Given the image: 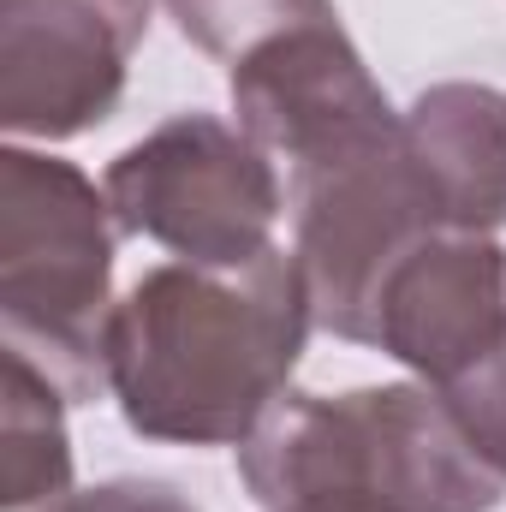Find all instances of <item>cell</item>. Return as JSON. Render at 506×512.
I'll return each instance as SVG.
<instances>
[{"label":"cell","mask_w":506,"mask_h":512,"mask_svg":"<svg viewBox=\"0 0 506 512\" xmlns=\"http://www.w3.org/2000/svg\"><path fill=\"white\" fill-rule=\"evenodd\" d=\"M429 233H447L393 126L381 143L292 179V256L322 334L370 346L381 280Z\"/></svg>","instance_id":"5"},{"label":"cell","mask_w":506,"mask_h":512,"mask_svg":"<svg viewBox=\"0 0 506 512\" xmlns=\"http://www.w3.org/2000/svg\"><path fill=\"white\" fill-rule=\"evenodd\" d=\"M48 512H197L173 483H155V477H120V483H102V489H78L66 495L60 507Z\"/></svg>","instance_id":"12"},{"label":"cell","mask_w":506,"mask_h":512,"mask_svg":"<svg viewBox=\"0 0 506 512\" xmlns=\"http://www.w3.org/2000/svg\"><path fill=\"white\" fill-rule=\"evenodd\" d=\"M310 328L298 256L280 245L239 268L161 262L114 304L108 393L143 441L239 447L286 399Z\"/></svg>","instance_id":"1"},{"label":"cell","mask_w":506,"mask_h":512,"mask_svg":"<svg viewBox=\"0 0 506 512\" xmlns=\"http://www.w3.org/2000/svg\"><path fill=\"white\" fill-rule=\"evenodd\" d=\"M239 477L262 512H495L506 477L429 382L286 393Z\"/></svg>","instance_id":"2"},{"label":"cell","mask_w":506,"mask_h":512,"mask_svg":"<svg viewBox=\"0 0 506 512\" xmlns=\"http://www.w3.org/2000/svg\"><path fill=\"white\" fill-rule=\"evenodd\" d=\"M167 12H173L179 36L191 48H203L209 60H221L227 72L262 42L298 30V24L340 18L334 0H167Z\"/></svg>","instance_id":"11"},{"label":"cell","mask_w":506,"mask_h":512,"mask_svg":"<svg viewBox=\"0 0 506 512\" xmlns=\"http://www.w3.org/2000/svg\"><path fill=\"white\" fill-rule=\"evenodd\" d=\"M399 131L447 233L506 227V90L435 84L399 114Z\"/></svg>","instance_id":"9"},{"label":"cell","mask_w":506,"mask_h":512,"mask_svg":"<svg viewBox=\"0 0 506 512\" xmlns=\"http://www.w3.org/2000/svg\"><path fill=\"white\" fill-rule=\"evenodd\" d=\"M370 346L435 393L483 376L506 352V245L489 233H429L381 280Z\"/></svg>","instance_id":"8"},{"label":"cell","mask_w":506,"mask_h":512,"mask_svg":"<svg viewBox=\"0 0 506 512\" xmlns=\"http://www.w3.org/2000/svg\"><path fill=\"white\" fill-rule=\"evenodd\" d=\"M66 393L30 358L6 352L0 387V512H48L72 489V435H66Z\"/></svg>","instance_id":"10"},{"label":"cell","mask_w":506,"mask_h":512,"mask_svg":"<svg viewBox=\"0 0 506 512\" xmlns=\"http://www.w3.org/2000/svg\"><path fill=\"white\" fill-rule=\"evenodd\" d=\"M233 114L245 137L286 161L292 179L346 161L399 126L387 90L370 78L340 18L298 24L245 54L233 66Z\"/></svg>","instance_id":"7"},{"label":"cell","mask_w":506,"mask_h":512,"mask_svg":"<svg viewBox=\"0 0 506 512\" xmlns=\"http://www.w3.org/2000/svg\"><path fill=\"white\" fill-rule=\"evenodd\" d=\"M108 209L131 239L197 268H239L262 256L286 209L274 155L215 114H173L108 161Z\"/></svg>","instance_id":"4"},{"label":"cell","mask_w":506,"mask_h":512,"mask_svg":"<svg viewBox=\"0 0 506 512\" xmlns=\"http://www.w3.org/2000/svg\"><path fill=\"white\" fill-rule=\"evenodd\" d=\"M114 209L60 155L0 149V334L72 405L108 393Z\"/></svg>","instance_id":"3"},{"label":"cell","mask_w":506,"mask_h":512,"mask_svg":"<svg viewBox=\"0 0 506 512\" xmlns=\"http://www.w3.org/2000/svg\"><path fill=\"white\" fill-rule=\"evenodd\" d=\"M149 0H0V126L12 137H78L120 96Z\"/></svg>","instance_id":"6"}]
</instances>
